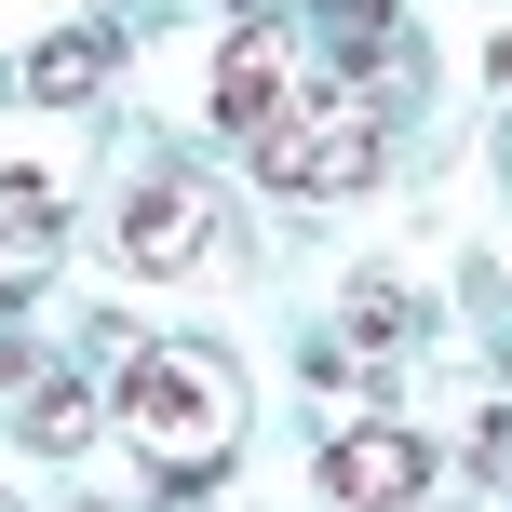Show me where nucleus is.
<instances>
[{
	"label": "nucleus",
	"mask_w": 512,
	"mask_h": 512,
	"mask_svg": "<svg viewBox=\"0 0 512 512\" xmlns=\"http://www.w3.org/2000/svg\"><path fill=\"white\" fill-rule=\"evenodd\" d=\"M0 243H14V256L54 243V189H41V176H0Z\"/></svg>",
	"instance_id": "0eeeda50"
},
{
	"label": "nucleus",
	"mask_w": 512,
	"mask_h": 512,
	"mask_svg": "<svg viewBox=\"0 0 512 512\" xmlns=\"http://www.w3.org/2000/svg\"><path fill=\"white\" fill-rule=\"evenodd\" d=\"M203 256H216V203L189 176H149L122 203V270H203Z\"/></svg>",
	"instance_id": "39448f33"
},
{
	"label": "nucleus",
	"mask_w": 512,
	"mask_h": 512,
	"mask_svg": "<svg viewBox=\"0 0 512 512\" xmlns=\"http://www.w3.org/2000/svg\"><path fill=\"white\" fill-rule=\"evenodd\" d=\"M297 81H310V68H297V41H283V27L256 14L243 41L216 54V122H230V135H270L283 108H297Z\"/></svg>",
	"instance_id": "20e7f679"
},
{
	"label": "nucleus",
	"mask_w": 512,
	"mask_h": 512,
	"mask_svg": "<svg viewBox=\"0 0 512 512\" xmlns=\"http://www.w3.org/2000/svg\"><path fill=\"white\" fill-rule=\"evenodd\" d=\"M122 432L149 445L162 472H216L243 445V378L230 351H189V337H162V351L122 364Z\"/></svg>",
	"instance_id": "f257e3e1"
},
{
	"label": "nucleus",
	"mask_w": 512,
	"mask_h": 512,
	"mask_svg": "<svg viewBox=\"0 0 512 512\" xmlns=\"http://www.w3.org/2000/svg\"><path fill=\"white\" fill-rule=\"evenodd\" d=\"M108 81V27H81V41H41L27 54V95H95Z\"/></svg>",
	"instance_id": "423d86ee"
},
{
	"label": "nucleus",
	"mask_w": 512,
	"mask_h": 512,
	"mask_svg": "<svg viewBox=\"0 0 512 512\" xmlns=\"http://www.w3.org/2000/svg\"><path fill=\"white\" fill-rule=\"evenodd\" d=\"M256 176L297 189V203H337V189H378V149H391V108L378 81H297V108H283L270 135H243Z\"/></svg>",
	"instance_id": "f03ea898"
},
{
	"label": "nucleus",
	"mask_w": 512,
	"mask_h": 512,
	"mask_svg": "<svg viewBox=\"0 0 512 512\" xmlns=\"http://www.w3.org/2000/svg\"><path fill=\"white\" fill-rule=\"evenodd\" d=\"M324 486L351 499V512H405L418 486H432V445H418L405 418H364V432H337V445H324Z\"/></svg>",
	"instance_id": "7ed1b4c3"
},
{
	"label": "nucleus",
	"mask_w": 512,
	"mask_h": 512,
	"mask_svg": "<svg viewBox=\"0 0 512 512\" xmlns=\"http://www.w3.org/2000/svg\"><path fill=\"white\" fill-rule=\"evenodd\" d=\"M81 432H95V391H41V405H27V445H54V459H68Z\"/></svg>",
	"instance_id": "6e6552de"
}]
</instances>
